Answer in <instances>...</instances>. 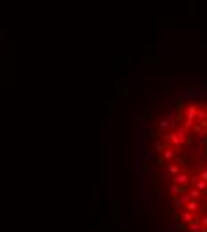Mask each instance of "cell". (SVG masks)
<instances>
[{"label": "cell", "mask_w": 207, "mask_h": 232, "mask_svg": "<svg viewBox=\"0 0 207 232\" xmlns=\"http://www.w3.org/2000/svg\"><path fill=\"white\" fill-rule=\"evenodd\" d=\"M170 143L173 147H182V145L188 143V136L182 129H179L177 132H170Z\"/></svg>", "instance_id": "cell-1"}, {"label": "cell", "mask_w": 207, "mask_h": 232, "mask_svg": "<svg viewBox=\"0 0 207 232\" xmlns=\"http://www.w3.org/2000/svg\"><path fill=\"white\" fill-rule=\"evenodd\" d=\"M171 180H173V186H179V188H186V186H189V175L184 173V172H180L177 177H173Z\"/></svg>", "instance_id": "cell-2"}, {"label": "cell", "mask_w": 207, "mask_h": 232, "mask_svg": "<svg viewBox=\"0 0 207 232\" xmlns=\"http://www.w3.org/2000/svg\"><path fill=\"white\" fill-rule=\"evenodd\" d=\"M196 113H198V105L191 104V105H188V107H186V111H184V118H186V120H193V121H195Z\"/></svg>", "instance_id": "cell-3"}, {"label": "cell", "mask_w": 207, "mask_h": 232, "mask_svg": "<svg viewBox=\"0 0 207 232\" xmlns=\"http://www.w3.org/2000/svg\"><path fill=\"white\" fill-rule=\"evenodd\" d=\"M195 121H198L204 129H207V111H205V109H200V107H198V113H196Z\"/></svg>", "instance_id": "cell-4"}, {"label": "cell", "mask_w": 207, "mask_h": 232, "mask_svg": "<svg viewBox=\"0 0 207 232\" xmlns=\"http://www.w3.org/2000/svg\"><path fill=\"white\" fill-rule=\"evenodd\" d=\"M184 209H186L188 213H193V214H195L198 209H200V204H198V200H189L188 204L184 205Z\"/></svg>", "instance_id": "cell-5"}, {"label": "cell", "mask_w": 207, "mask_h": 232, "mask_svg": "<svg viewBox=\"0 0 207 232\" xmlns=\"http://www.w3.org/2000/svg\"><path fill=\"white\" fill-rule=\"evenodd\" d=\"M180 220H182L186 225H191V223L195 221V214H193V213H188V211H184V213L180 214Z\"/></svg>", "instance_id": "cell-6"}, {"label": "cell", "mask_w": 207, "mask_h": 232, "mask_svg": "<svg viewBox=\"0 0 207 232\" xmlns=\"http://www.w3.org/2000/svg\"><path fill=\"white\" fill-rule=\"evenodd\" d=\"M175 150H173V148H164V152H163V154H161V157H163V159H164V161H171V159H175Z\"/></svg>", "instance_id": "cell-7"}, {"label": "cell", "mask_w": 207, "mask_h": 232, "mask_svg": "<svg viewBox=\"0 0 207 232\" xmlns=\"http://www.w3.org/2000/svg\"><path fill=\"white\" fill-rule=\"evenodd\" d=\"M179 173H180V168H179L177 164H168V175H170V179L177 177Z\"/></svg>", "instance_id": "cell-8"}, {"label": "cell", "mask_w": 207, "mask_h": 232, "mask_svg": "<svg viewBox=\"0 0 207 232\" xmlns=\"http://www.w3.org/2000/svg\"><path fill=\"white\" fill-rule=\"evenodd\" d=\"M191 188H195V189H198L200 193H204V191H207V182H204V180H198V182H195Z\"/></svg>", "instance_id": "cell-9"}, {"label": "cell", "mask_w": 207, "mask_h": 232, "mask_svg": "<svg viewBox=\"0 0 207 232\" xmlns=\"http://www.w3.org/2000/svg\"><path fill=\"white\" fill-rule=\"evenodd\" d=\"M189 232H200V229H202V225H200V220H196L195 218V221L191 223V225H188Z\"/></svg>", "instance_id": "cell-10"}, {"label": "cell", "mask_w": 207, "mask_h": 232, "mask_svg": "<svg viewBox=\"0 0 207 232\" xmlns=\"http://www.w3.org/2000/svg\"><path fill=\"white\" fill-rule=\"evenodd\" d=\"M200 191H198V189H195V188H191V189H189L188 191V196L189 198H191V200H198V198H200Z\"/></svg>", "instance_id": "cell-11"}, {"label": "cell", "mask_w": 207, "mask_h": 232, "mask_svg": "<svg viewBox=\"0 0 207 232\" xmlns=\"http://www.w3.org/2000/svg\"><path fill=\"white\" fill-rule=\"evenodd\" d=\"M159 129H161V130H166V129H170V120H168V118H163V120L159 121Z\"/></svg>", "instance_id": "cell-12"}, {"label": "cell", "mask_w": 207, "mask_h": 232, "mask_svg": "<svg viewBox=\"0 0 207 232\" xmlns=\"http://www.w3.org/2000/svg\"><path fill=\"white\" fill-rule=\"evenodd\" d=\"M154 148H155V150H157L159 154H163L166 147H164V143H163V141H155V145H154Z\"/></svg>", "instance_id": "cell-13"}, {"label": "cell", "mask_w": 207, "mask_h": 232, "mask_svg": "<svg viewBox=\"0 0 207 232\" xmlns=\"http://www.w3.org/2000/svg\"><path fill=\"white\" fill-rule=\"evenodd\" d=\"M170 191L175 195V196H179V195H182V188H179V186H171V188H170Z\"/></svg>", "instance_id": "cell-14"}, {"label": "cell", "mask_w": 207, "mask_h": 232, "mask_svg": "<svg viewBox=\"0 0 207 232\" xmlns=\"http://www.w3.org/2000/svg\"><path fill=\"white\" fill-rule=\"evenodd\" d=\"M173 205H175V209H179V211H180V209H184V205H182V202L179 200V196H175V198H173Z\"/></svg>", "instance_id": "cell-15"}, {"label": "cell", "mask_w": 207, "mask_h": 232, "mask_svg": "<svg viewBox=\"0 0 207 232\" xmlns=\"http://www.w3.org/2000/svg\"><path fill=\"white\" fill-rule=\"evenodd\" d=\"M179 200L182 202V205H186V204H188V202H189V200H191V198H189V196H188V193H182V195H180V196H179Z\"/></svg>", "instance_id": "cell-16"}, {"label": "cell", "mask_w": 207, "mask_h": 232, "mask_svg": "<svg viewBox=\"0 0 207 232\" xmlns=\"http://www.w3.org/2000/svg\"><path fill=\"white\" fill-rule=\"evenodd\" d=\"M200 180H204V182H207V168H202L200 170Z\"/></svg>", "instance_id": "cell-17"}, {"label": "cell", "mask_w": 207, "mask_h": 232, "mask_svg": "<svg viewBox=\"0 0 207 232\" xmlns=\"http://www.w3.org/2000/svg\"><path fill=\"white\" fill-rule=\"evenodd\" d=\"M200 225H202V227H205V229H207V216H204V218H200Z\"/></svg>", "instance_id": "cell-18"}, {"label": "cell", "mask_w": 207, "mask_h": 232, "mask_svg": "<svg viewBox=\"0 0 207 232\" xmlns=\"http://www.w3.org/2000/svg\"><path fill=\"white\" fill-rule=\"evenodd\" d=\"M145 157H147V159H152V157H154V154H152L150 150H147V152H145Z\"/></svg>", "instance_id": "cell-19"}, {"label": "cell", "mask_w": 207, "mask_h": 232, "mask_svg": "<svg viewBox=\"0 0 207 232\" xmlns=\"http://www.w3.org/2000/svg\"><path fill=\"white\" fill-rule=\"evenodd\" d=\"M193 130H195V132H202V127H200V125H196V127H193Z\"/></svg>", "instance_id": "cell-20"}, {"label": "cell", "mask_w": 207, "mask_h": 232, "mask_svg": "<svg viewBox=\"0 0 207 232\" xmlns=\"http://www.w3.org/2000/svg\"><path fill=\"white\" fill-rule=\"evenodd\" d=\"M205 111H207V109H205Z\"/></svg>", "instance_id": "cell-21"}]
</instances>
